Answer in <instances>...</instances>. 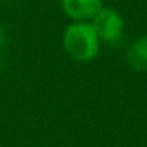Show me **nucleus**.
Instances as JSON below:
<instances>
[{"mask_svg": "<svg viewBox=\"0 0 147 147\" xmlns=\"http://www.w3.org/2000/svg\"><path fill=\"white\" fill-rule=\"evenodd\" d=\"M125 61L131 69L147 72V35L137 38L125 51Z\"/></svg>", "mask_w": 147, "mask_h": 147, "instance_id": "obj_4", "label": "nucleus"}, {"mask_svg": "<svg viewBox=\"0 0 147 147\" xmlns=\"http://www.w3.org/2000/svg\"><path fill=\"white\" fill-rule=\"evenodd\" d=\"M61 6L74 22H90L104 5L102 0H61Z\"/></svg>", "mask_w": 147, "mask_h": 147, "instance_id": "obj_3", "label": "nucleus"}, {"mask_svg": "<svg viewBox=\"0 0 147 147\" xmlns=\"http://www.w3.org/2000/svg\"><path fill=\"white\" fill-rule=\"evenodd\" d=\"M90 23L92 25L100 40L105 43L117 45L124 36V20L121 15L113 7L102 6L100 12L90 20Z\"/></svg>", "mask_w": 147, "mask_h": 147, "instance_id": "obj_2", "label": "nucleus"}, {"mask_svg": "<svg viewBox=\"0 0 147 147\" xmlns=\"http://www.w3.org/2000/svg\"><path fill=\"white\" fill-rule=\"evenodd\" d=\"M65 52L78 62H90L100 52V38L90 22L71 23L62 38Z\"/></svg>", "mask_w": 147, "mask_h": 147, "instance_id": "obj_1", "label": "nucleus"}, {"mask_svg": "<svg viewBox=\"0 0 147 147\" xmlns=\"http://www.w3.org/2000/svg\"><path fill=\"white\" fill-rule=\"evenodd\" d=\"M0 68H2V55H0Z\"/></svg>", "mask_w": 147, "mask_h": 147, "instance_id": "obj_6", "label": "nucleus"}, {"mask_svg": "<svg viewBox=\"0 0 147 147\" xmlns=\"http://www.w3.org/2000/svg\"><path fill=\"white\" fill-rule=\"evenodd\" d=\"M3 42H5V32H3V28L0 26V48H2Z\"/></svg>", "mask_w": 147, "mask_h": 147, "instance_id": "obj_5", "label": "nucleus"}]
</instances>
